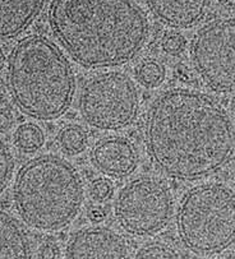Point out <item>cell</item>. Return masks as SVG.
I'll list each match as a JSON object with an SVG mask.
<instances>
[{
    "label": "cell",
    "mask_w": 235,
    "mask_h": 259,
    "mask_svg": "<svg viewBox=\"0 0 235 259\" xmlns=\"http://www.w3.org/2000/svg\"><path fill=\"white\" fill-rule=\"evenodd\" d=\"M144 142L161 172L193 180L229 162L235 151V128L227 112L210 96L173 89L159 95L148 107Z\"/></svg>",
    "instance_id": "1"
},
{
    "label": "cell",
    "mask_w": 235,
    "mask_h": 259,
    "mask_svg": "<svg viewBox=\"0 0 235 259\" xmlns=\"http://www.w3.org/2000/svg\"><path fill=\"white\" fill-rule=\"evenodd\" d=\"M49 21L70 58L91 69L131 62L150 32L148 19L134 0H53Z\"/></svg>",
    "instance_id": "2"
},
{
    "label": "cell",
    "mask_w": 235,
    "mask_h": 259,
    "mask_svg": "<svg viewBox=\"0 0 235 259\" xmlns=\"http://www.w3.org/2000/svg\"><path fill=\"white\" fill-rule=\"evenodd\" d=\"M7 87L19 111L49 121L69 109L74 97V74L55 42L43 35H29L9 54Z\"/></svg>",
    "instance_id": "3"
},
{
    "label": "cell",
    "mask_w": 235,
    "mask_h": 259,
    "mask_svg": "<svg viewBox=\"0 0 235 259\" xmlns=\"http://www.w3.org/2000/svg\"><path fill=\"white\" fill-rule=\"evenodd\" d=\"M83 203V183L77 168L53 155L29 160L14 183V204L32 229L54 231L69 225Z\"/></svg>",
    "instance_id": "4"
},
{
    "label": "cell",
    "mask_w": 235,
    "mask_h": 259,
    "mask_svg": "<svg viewBox=\"0 0 235 259\" xmlns=\"http://www.w3.org/2000/svg\"><path fill=\"white\" fill-rule=\"evenodd\" d=\"M176 226L193 253H221L235 241V194L216 183L192 188L180 202Z\"/></svg>",
    "instance_id": "5"
},
{
    "label": "cell",
    "mask_w": 235,
    "mask_h": 259,
    "mask_svg": "<svg viewBox=\"0 0 235 259\" xmlns=\"http://www.w3.org/2000/svg\"><path fill=\"white\" fill-rule=\"evenodd\" d=\"M139 95L133 80L121 72L100 73L90 78L80 95V111L92 128L118 131L137 118Z\"/></svg>",
    "instance_id": "6"
},
{
    "label": "cell",
    "mask_w": 235,
    "mask_h": 259,
    "mask_svg": "<svg viewBox=\"0 0 235 259\" xmlns=\"http://www.w3.org/2000/svg\"><path fill=\"white\" fill-rule=\"evenodd\" d=\"M173 194L166 183L158 178L142 177L121 190L115 216L127 233L137 236L153 235L171 220Z\"/></svg>",
    "instance_id": "7"
},
{
    "label": "cell",
    "mask_w": 235,
    "mask_h": 259,
    "mask_svg": "<svg viewBox=\"0 0 235 259\" xmlns=\"http://www.w3.org/2000/svg\"><path fill=\"white\" fill-rule=\"evenodd\" d=\"M192 62L207 87L235 91V18H216L198 30L192 41Z\"/></svg>",
    "instance_id": "8"
},
{
    "label": "cell",
    "mask_w": 235,
    "mask_h": 259,
    "mask_svg": "<svg viewBox=\"0 0 235 259\" xmlns=\"http://www.w3.org/2000/svg\"><path fill=\"white\" fill-rule=\"evenodd\" d=\"M65 254L67 259H128V244L110 227H83L70 236Z\"/></svg>",
    "instance_id": "9"
},
{
    "label": "cell",
    "mask_w": 235,
    "mask_h": 259,
    "mask_svg": "<svg viewBox=\"0 0 235 259\" xmlns=\"http://www.w3.org/2000/svg\"><path fill=\"white\" fill-rule=\"evenodd\" d=\"M95 167L107 177L127 178L138 166L139 155L132 141L124 137H105L95 143L91 152Z\"/></svg>",
    "instance_id": "10"
},
{
    "label": "cell",
    "mask_w": 235,
    "mask_h": 259,
    "mask_svg": "<svg viewBox=\"0 0 235 259\" xmlns=\"http://www.w3.org/2000/svg\"><path fill=\"white\" fill-rule=\"evenodd\" d=\"M155 18L173 28H189L202 21L211 0H146Z\"/></svg>",
    "instance_id": "11"
},
{
    "label": "cell",
    "mask_w": 235,
    "mask_h": 259,
    "mask_svg": "<svg viewBox=\"0 0 235 259\" xmlns=\"http://www.w3.org/2000/svg\"><path fill=\"white\" fill-rule=\"evenodd\" d=\"M46 0H0V40H11L40 16Z\"/></svg>",
    "instance_id": "12"
},
{
    "label": "cell",
    "mask_w": 235,
    "mask_h": 259,
    "mask_svg": "<svg viewBox=\"0 0 235 259\" xmlns=\"http://www.w3.org/2000/svg\"><path fill=\"white\" fill-rule=\"evenodd\" d=\"M0 259H32L26 231L16 219L0 211Z\"/></svg>",
    "instance_id": "13"
},
{
    "label": "cell",
    "mask_w": 235,
    "mask_h": 259,
    "mask_svg": "<svg viewBox=\"0 0 235 259\" xmlns=\"http://www.w3.org/2000/svg\"><path fill=\"white\" fill-rule=\"evenodd\" d=\"M45 143L43 129L33 123L22 124L14 133V145L24 152H35Z\"/></svg>",
    "instance_id": "14"
},
{
    "label": "cell",
    "mask_w": 235,
    "mask_h": 259,
    "mask_svg": "<svg viewBox=\"0 0 235 259\" xmlns=\"http://www.w3.org/2000/svg\"><path fill=\"white\" fill-rule=\"evenodd\" d=\"M58 143L68 155L81 153L87 146V134L78 125H67L59 132Z\"/></svg>",
    "instance_id": "15"
},
{
    "label": "cell",
    "mask_w": 235,
    "mask_h": 259,
    "mask_svg": "<svg viewBox=\"0 0 235 259\" xmlns=\"http://www.w3.org/2000/svg\"><path fill=\"white\" fill-rule=\"evenodd\" d=\"M139 83L147 89H155L163 83L165 78V68L156 60H146L137 70Z\"/></svg>",
    "instance_id": "16"
},
{
    "label": "cell",
    "mask_w": 235,
    "mask_h": 259,
    "mask_svg": "<svg viewBox=\"0 0 235 259\" xmlns=\"http://www.w3.org/2000/svg\"><path fill=\"white\" fill-rule=\"evenodd\" d=\"M134 259H180L178 253L170 245L152 241L142 246L134 255Z\"/></svg>",
    "instance_id": "17"
},
{
    "label": "cell",
    "mask_w": 235,
    "mask_h": 259,
    "mask_svg": "<svg viewBox=\"0 0 235 259\" xmlns=\"http://www.w3.org/2000/svg\"><path fill=\"white\" fill-rule=\"evenodd\" d=\"M13 156L8 146L0 141V194L6 190L13 174Z\"/></svg>",
    "instance_id": "18"
},
{
    "label": "cell",
    "mask_w": 235,
    "mask_h": 259,
    "mask_svg": "<svg viewBox=\"0 0 235 259\" xmlns=\"http://www.w3.org/2000/svg\"><path fill=\"white\" fill-rule=\"evenodd\" d=\"M187 41L182 35L176 32H169L164 35L163 40H161V48L164 49L166 54L169 55H179L184 51Z\"/></svg>",
    "instance_id": "19"
},
{
    "label": "cell",
    "mask_w": 235,
    "mask_h": 259,
    "mask_svg": "<svg viewBox=\"0 0 235 259\" xmlns=\"http://www.w3.org/2000/svg\"><path fill=\"white\" fill-rule=\"evenodd\" d=\"M112 193V185L109 180L97 179L91 185V195L97 202H102L110 198Z\"/></svg>",
    "instance_id": "20"
},
{
    "label": "cell",
    "mask_w": 235,
    "mask_h": 259,
    "mask_svg": "<svg viewBox=\"0 0 235 259\" xmlns=\"http://www.w3.org/2000/svg\"><path fill=\"white\" fill-rule=\"evenodd\" d=\"M59 249L55 244L46 243L38 250V259H56Z\"/></svg>",
    "instance_id": "21"
},
{
    "label": "cell",
    "mask_w": 235,
    "mask_h": 259,
    "mask_svg": "<svg viewBox=\"0 0 235 259\" xmlns=\"http://www.w3.org/2000/svg\"><path fill=\"white\" fill-rule=\"evenodd\" d=\"M12 124H13V118H12L11 112L4 109H0V133L9 131Z\"/></svg>",
    "instance_id": "22"
},
{
    "label": "cell",
    "mask_w": 235,
    "mask_h": 259,
    "mask_svg": "<svg viewBox=\"0 0 235 259\" xmlns=\"http://www.w3.org/2000/svg\"><path fill=\"white\" fill-rule=\"evenodd\" d=\"M88 216H90V220L94 222H100L106 217V212L102 207L96 206V207H92L90 211H88Z\"/></svg>",
    "instance_id": "23"
},
{
    "label": "cell",
    "mask_w": 235,
    "mask_h": 259,
    "mask_svg": "<svg viewBox=\"0 0 235 259\" xmlns=\"http://www.w3.org/2000/svg\"><path fill=\"white\" fill-rule=\"evenodd\" d=\"M219 3L226 9H235V0H219Z\"/></svg>",
    "instance_id": "24"
},
{
    "label": "cell",
    "mask_w": 235,
    "mask_h": 259,
    "mask_svg": "<svg viewBox=\"0 0 235 259\" xmlns=\"http://www.w3.org/2000/svg\"><path fill=\"white\" fill-rule=\"evenodd\" d=\"M4 63H6V56H4L3 51L0 50V69H3Z\"/></svg>",
    "instance_id": "25"
},
{
    "label": "cell",
    "mask_w": 235,
    "mask_h": 259,
    "mask_svg": "<svg viewBox=\"0 0 235 259\" xmlns=\"http://www.w3.org/2000/svg\"><path fill=\"white\" fill-rule=\"evenodd\" d=\"M230 110H231L232 114L235 115V97L231 100V104H230Z\"/></svg>",
    "instance_id": "26"
},
{
    "label": "cell",
    "mask_w": 235,
    "mask_h": 259,
    "mask_svg": "<svg viewBox=\"0 0 235 259\" xmlns=\"http://www.w3.org/2000/svg\"><path fill=\"white\" fill-rule=\"evenodd\" d=\"M2 91H3V83L0 80V95H2Z\"/></svg>",
    "instance_id": "27"
}]
</instances>
